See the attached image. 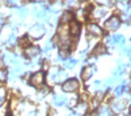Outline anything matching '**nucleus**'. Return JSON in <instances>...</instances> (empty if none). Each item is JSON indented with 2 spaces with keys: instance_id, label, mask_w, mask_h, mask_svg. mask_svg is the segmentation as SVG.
<instances>
[{
  "instance_id": "obj_1",
  "label": "nucleus",
  "mask_w": 131,
  "mask_h": 116,
  "mask_svg": "<svg viewBox=\"0 0 131 116\" xmlns=\"http://www.w3.org/2000/svg\"><path fill=\"white\" fill-rule=\"evenodd\" d=\"M66 78H67V74L59 67H52L49 71V81L51 83H63Z\"/></svg>"
},
{
  "instance_id": "obj_2",
  "label": "nucleus",
  "mask_w": 131,
  "mask_h": 116,
  "mask_svg": "<svg viewBox=\"0 0 131 116\" xmlns=\"http://www.w3.org/2000/svg\"><path fill=\"white\" fill-rule=\"evenodd\" d=\"M119 25H121V20L117 16H112L105 21V29L107 32H115L119 28Z\"/></svg>"
},
{
  "instance_id": "obj_3",
  "label": "nucleus",
  "mask_w": 131,
  "mask_h": 116,
  "mask_svg": "<svg viewBox=\"0 0 131 116\" xmlns=\"http://www.w3.org/2000/svg\"><path fill=\"white\" fill-rule=\"evenodd\" d=\"M43 34H45V26H43L42 24H34L33 26H30L29 29V36L31 38H41Z\"/></svg>"
},
{
  "instance_id": "obj_4",
  "label": "nucleus",
  "mask_w": 131,
  "mask_h": 116,
  "mask_svg": "<svg viewBox=\"0 0 131 116\" xmlns=\"http://www.w3.org/2000/svg\"><path fill=\"white\" fill-rule=\"evenodd\" d=\"M30 84L33 87H41L42 84H43V82H45V74H43L42 71H37V73H34L33 75L30 77Z\"/></svg>"
},
{
  "instance_id": "obj_5",
  "label": "nucleus",
  "mask_w": 131,
  "mask_h": 116,
  "mask_svg": "<svg viewBox=\"0 0 131 116\" xmlns=\"http://www.w3.org/2000/svg\"><path fill=\"white\" fill-rule=\"evenodd\" d=\"M79 88V82L76 79H67L64 81L63 86H62V90L64 92H73Z\"/></svg>"
},
{
  "instance_id": "obj_6",
  "label": "nucleus",
  "mask_w": 131,
  "mask_h": 116,
  "mask_svg": "<svg viewBox=\"0 0 131 116\" xmlns=\"http://www.w3.org/2000/svg\"><path fill=\"white\" fill-rule=\"evenodd\" d=\"M126 100L123 99H115L113 103H112V111L114 113H119V112H122L125 108H126Z\"/></svg>"
},
{
  "instance_id": "obj_7",
  "label": "nucleus",
  "mask_w": 131,
  "mask_h": 116,
  "mask_svg": "<svg viewBox=\"0 0 131 116\" xmlns=\"http://www.w3.org/2000/svg\"><path fill=\"white\" fill-rule=\"evenodd\" d=\"M107 45H123L125 44V37L122 34H113L106 40Z\"/></svg>"
},
{
  "instance_id": "obj_8",
  "label": "nucleus",
  "mask_w": 131,
  "mask_h": 116,
  "mask_svg": "<svg viewBox=\"0 0 131 116\" xmlns=\"http://www.w3.org/2000/svg\"><path fill=\"white\" fill-rule=\"evenodd\" d=\"M86 29H88V32L92 34V36H96V37H100L102 34V28L98 26L97 24L94 23H89L88 26H86Z\"/></svg>"
},
{
  "instance_id": "obj_9",
  "label": "nucleus",
  "mask_w": 131,
  "mask_h": 116,
  "mask_svg": "<svg viewBox=\"0 0 131 116\" xmlns=\"http://www.w3.org/2000/svg\"><path fill=\"white\" fill-rule=\"evenodd\" d=\"M94 73H96V66H93V65H88L84 70H83V79L84 81H88V79H91L92 78V75H94Z\"/></svg>"
},
{
  "instance_id": "obj_10",
  "label": "nucleus",
  "mask_w": 131,
  "mask_h": 116,
  "mask_svg": "<svg viewBox=\"0 0 131 116\" xmlns=\"http://www.w3.org/2000/svg\"><path fill=\"white\" fill-rule=\"evenodd\" d=\"M106 15H107V9L105 7H97V8L93 9V12H92V16L94 19H104Z\"/></svg>"
},
{
  "instance_id": "obj_11",
  "label": "nucleus",
  "mask_w": 131,
  "mask_h": 116,
  "mask_svg": "<svg viewBox=\"0 0 131 116\" xmlns=\"http://www.w3.org/2000/svg\"><path fill=\"white\" fill-rule=\"evenodd\" d=\"M80 33V24L78 23V21H71L70 23V34L72 37H78Z\"/></svg>"
},
{
  "instance_id": "obj_12",
  "label": "nucleus",
  "mask_w": 131,
  "mask_h": 116,
  "mask_svg": "<svg viewBox=\"0 0 131 116\" xmlns=\"http://www.w3.org/2000/svg\"><path fill=\"white\" fill-rule=\"evenodd\" d=\"M3 62L5 65H16L17 58L15 57V54H12V53H4L3 54Z\"/></svg>"
},
{
  "instance_id": "obj_13",
  "label": "nucleus",
  "mask_w": 131,
  "mask_h": 116,
  "mask_svg": "<svg viewBox=\"0 0 131 116\" xmlns=\"http://www.w3.org/2000/svg\"><path fill=\"white\" fill-rule=\"evenodd\" d=\"M25 54H26L28 57H30V58H34V57H37V56L39 54V48H38V46H31V45H29V46L25 49Z\"/></svg>"
},
{
  "instance_id": "obj_14",
  "label": "nucleus",
  "mask_w": 131,
  "mask_h": 116,
  "mask_svg": "<svg viewBox=\"0 0 131 116\" xmlns=\"http://www.w3.org/2000/svg\"><path fill=\"white\" fill-rule=\"evenodd\" d=\"M66 103H67L66 96H62V95H54V98H52V104L54 105H57V107H63Z\"/></svg>"
},
{
  "instance_id": "obj_15",
  "label": "nucleus",
  "mask_w": 131,
  "mask_h": 116,
  "mask_svg": "<svg viewBox=\"0 0 131 116\" xmlns=\"http://www.w3.org/2000/svg\"><path fill=\"white\" fill-rule=\"evenodd\" d=\"M86 111H88V104H86L85 102H81V103H79V104H76L75 112L78 113V115H84Z\"/></svg>"
},
{
  "instance_id": "obj_16",
  "label": "nucleus",
  "mask_w": 131,
  "mask_h": 116,
  "mask_svg": "<svg viewBox=\"0 0 131 116\" xmlns=\"http://www.w3.org/2000/svg\"><path fill=\"white\" fill-rule=\"evenodd\" d=\"M115 8L118 11H121V12L123 13H127V11H128V4L126 2H121V0H118V2L115 3Z\"/></svg>"
},
{
  "instance_id": "obj_17",
  "label": "nucleus",
  "mask_w": 131,
  "mask_h": 116,
  "mask_svg": "<svg viewBox=\"0 0 131 116\" xmlns=\"http://www.w3.org/2000/svg\"><path fill=\"white\" fill-rule=\"evenodd\" d=\"M72 19H73V15L71 12H68V11H67V12H63V15H62V24L71 23Z\"/></svg>"
},
{
  "instance_id": "obj_18",
  "label": "nucleus",
  "mask_w": 131,
  "mask_h": 116,
  "mask_svg": "<svg viewBox=\"0 0 131 116\" xmlns=\"http://www.w3.org/2000/svg\"><path fill=\"white\" fill-rule=\"evenodd\" d=\"M125 71H126V66L122 65V63H119L118 67H117V70L114 71V75H115V77H122L123 74H125Z\"/></svg>"
},
{
  "instance_id": "obj_19",
  "label": "nucleus",
  "mask_w": 131,
  "mask_h": 116,
  "mask_svg": "<svg viewBox=\"0 0 131 116\" xmlns=\"http://www.w3.org/2000/svg\"><path fill=\"white\" fill-rule=\"evenodd\" d=\"M63 65L67 67V69H73L75 65H76V61H75L73 58H67V59L63 61Z\"/></svg>"
},
{
  "instance_id": "obj_20",
  "label": "nucleus",
  "mask_w": 131,
  "mask_h": 116,
  "mask_svg": "<svg viewBox=\"0 0 131 116\" xmlns=\"http://www.w3.org/2000/svg\"><path fill=\"white\" fill-rule=\"evenodd\" d=\"M5 96H7V91L4 87H0V107L3 105V103L5 102Z\"/></svg>"
},
{
  "instance_id": "obj_21",
  "label": "nucleus",
  "mask_w": 131,
  "mask_h": 116,
  "mask_svg": "<svg viewBox=\"0 0 131 116\" xmlns=\"http://www.w3.org/2000/svg\"><path fill=\"white\" fill-rule=\"evenodd\" d=\"M123 91H125L123 84H119V86H117V88L114 90V95H115V96H121Z\"/></svg>"
},
{
  "instance_id": "obj_22",
  "label": "nucleus",
  "mask_w": 131,
  "mask_h": 116,
  "mask_svg": "<svg viewBox=\"0 0 131 116\" xmlns=\"http://www.w3.org/2000/svg\"><path fill=\"white\" fill-rule=\"evenodd\" d=\"M17 15H18L21 19H25V17L28 16V9H26V8H20V9L17 11Z\"/></svg>"
},
{
  "instance_id": "obj_23",
  "label": "nucleus",
  "mask_w": 131,
  "mask_h": 116,
  "mask_svg": "<svg viewBox=\"0 0 131 116\" xmlns=\"http://www.w3.org/2000/svg\"><path fill=\"white\" fill-rule=\"evenodd\" d=\"M97 116H112V113H110V111H109L106 107H104V108L100 111V113H98Z\"/></svg>"
},
{
  "instance_id": "obj_24",
  "label": "nucleus",
  "mask_w": 131,
  "mask_h": 116,
  "mask_svg": "<svg viewBox=\"0 0 131 116\" xmlns=\"http://www.w3.org/2000/svg\"><path fill=\"white\" fill-rule=\"evenodd\" d=\"M7 42H8V45H15V42H16V36L12 33V34H10V36L8 37Z\"/></svg>"
},
{
  "instance_id": "obj_25",
  "label": "nucleus",
  "mask_w": 131,
  "mask_h": 116,
  "mask_svg": "<svg viewBox=\"0 0 131 116\" xmlns=\"http://www.w3.org/2000/svg\"><path fill=\"white\" fill-rule=\"evenodd\" d=\"M7 79V71L5 70H0V82H4Z\"/></svg>"
},
{
  "instance_id": "obj_26",
  "label": "nucleus",
  "mask_w": 131,
  "mask_h": 116,
  "mask_svg": "<svg viewBox=\"0 0 131 116\" xmlns=\"http://www.w3.org/2000/svg\"><path fill=\"white\" fill-rule=\"evenodd\" d=\"M52 48H54V44H52L51 41H47V42H46V46H45V51H49V50H51Z\"/></svg>"
},
{
  "instance_id": "obj_27",
  "label": "nucleus",
  "mask_w": 131,
  "mask_h": 116,
  "mask_svg": "<svg viewBox=\"0 0 131 116\" xmlns=\"http://www.w3.org/2000/svg\"><path fill=\"white\" fill-rule=\"evenodd\" d=\"M96 2L100 4V5H107V4H110V0H96Z\"/></svg>"
},
{
  "instance_id": "obj_28",
  "label": "nucleus",
  "mask_w": 131,
  "mask_h": 116,
  "mask_svg": "<svg viewBox=\"0 0 131 116\" xmlns=\"http://www.w3.org/2000/svg\"><path fill=\"white\" fill-rule=\"evenodd\" d=\"M5 3L8 5H17L18 4V0H5Z\"/></svg>"
},
{
  "instance_id": "obj_29",
  "label": "nucleus",
  "mask_w": 131,
  "mask_h": 116,
  "mask_svg": "<svg viewBox=\"0 0 131 116\" xmlns=\"http://www.w3.org/2000/svg\"><path fill=\"white\" fill-rule=\"evenodd\" d=\"M76 4H78V2H76V0H67V5H68V7H75Z\"/></svg>"
},
{
  "instance_id": "obj_30",
  "label": "nucleus",
  "mask_w": 131,
  "mask_h": 116,
  "mask_svg": "<svg viewBox=\"0 0 131 116\" xmlns=\"http://www.w3.org/2000/svg\"><path fill=\"white\" fill-rule=\"evenodd\" d=\"M83 12H84L83 9H79V11H78V13H76V15H78L80 19H84V17H85V13H83Z\"/></svg>"
},
{
  "instance_id": "obj_31",
  "label": "nucleus",
  "mask_w": 131,
  "mask_h": 116,
  "mask_svg": "<svg viewBox=\"0 0 131 116\" xmlns=\"http://www.w3.org/2000/svg\"><path fill=\"white\" fill-rule=\"evenodd\" d=\"M130 62H131V57H130Z\"/></svg>"
},
{
  "instance_id": "obj_32",
  "label": "nucleus",
  "mask_w": 131,
  "mask_h": 116,
  "mask_svg": "<svg viewBox=\"0 0 131 116\" xmlns=\"http://www.w3.org/2000/svg\"><path fill=\"white\" fill-rule=\"evenodd\" d=\"M130 112H131V110H130Z\"/></svg>"
}]
</instances>
